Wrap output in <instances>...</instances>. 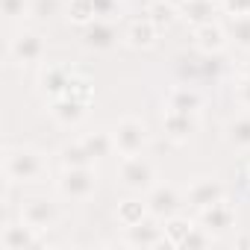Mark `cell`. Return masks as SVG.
<instances>
[{
  "label": "cell",
  "mask_w": 250,
  "mask_h": 250,
  "mask_svg": "<svg viewBox=\"0 0 250 250\" xmlns=\"http://www.w3.org/2000/svg\"><path fill=\"white\" fill-rule=\"evenodd\" d=\"M3 177L9 186L15 183H42L47 177V162L33 147H9L3 153Z\"/></svg>",
  "instance_id": "1"
},
{
  "label": "cell",
  "mask_w": 250,
  "mask_h": 250,
  "mask_svg": "<svg viewBox=\"0 0 250 250\" xmlns=\"http://www.w3.org/2000/svg\"><path fill=\"white\" fill-rule=\"evenodd\" d=\"M56 188L62 197H71V200H88L97 188V171L88 165V168H62L59 180H56Z\"/></svg>",
  "instance_id": "2"
},
{
  "label": "cell",
  "mask_w": 250,
  "mask_h": 250,
  "mask_svg": "<svg viewBox=\"0 0 250 250\" xmlns=\"http://www.w3.org/2000/svg\"><path fill=\"white\" fill-rule=\"evenodd\" d=\"M118 174H121V183L127 186V188H133V191H150L156 183V168H153V162L150 159H145V156H139V153H133V156H121V168H118Z\"/></svg>",
  "instance_id": "3"
},
{
  "label": "cell",
  "mask_w": 250,
  "mask_h": 250,
  "mask_svg": "<svg viewBox=\"0 0 250 250\" xmlns=\"http://www.w3.org/2000/svg\"><path fill=\"white\" fill-rule=\"evenodd\" d=\"M112 139L121 156H133V153H142V147L147 145V127L139 118H121L112 127Z\"/></svg>",
  "instance_id": "4"
},
{
  "label": "cell",
  "mask_w": 250,
  "mask_h": 250,
  "mask_svg": "<svg viewBox=\"0 0 250 250\" xmlns=\"http://www.w3.org/2000/svg\"><path fill=\"white\" fill-rule=\"evenodd\" d=\"M6 53H9V62H15V65L42 62V56H44V39L36 30H18L9 39V50Z\"/></svg>",
  "instance_id": "5"
},
{
  "label": "cell",
  "mask_w": 250,
  "mask_h": 250,
  "mask_svg": "<svg viewBox=\"0 0 250 250\" xmlns=\"http://www.w3.org/2000/svg\"><path fill=\"white\" fill-rule=\"evenodd\" d=\"M21 221L30 224V227H36L39 232H47V229L56 227V221H59V206H56L53 200H44V197L30 200V203L21 209Z\"/></svg>",
  "instance_id": "6"
},
{
  "label": "cell",
  "mask_w": 250,
  "mask_h": 250,
  "mask_svg": "<svg viewBox=\"0 0 250 250\" xmlns=\"http://www.w3.org/2000/svg\"><path fill=\"white\" fill-rule=\"evenodd\" d=\"M74 74H77V71H74L71 65H47V68H42V74H39V91H42L44 97L56 100V97L65 94V88H68V83H71Z\"/></svg>",
  "instance_id": "7"
},
{
  "label": "cell",
  "mask_w": 250,
  "mask_h": 250,
  "mask_svg": "<svg viewBox=\"0 0 250 250\" xmlns=\"http://www.w3.org/2000/svg\"><path fill=\"white\" fill-rule=\"evenodd\" d=\"M162 127L165 136L174 142H188L197 130V112H177V109H165L162 115Z\"/></svg>",
  "instance_id": "8"
},
{
  "label": "cell",
  "mask_w": 250,
  "mask_h": 250,
  "mask_svg": "<svg viewBox=\"0 0 250 250\" xmlns=\"http://www.w3.org/2000/svg\"><path fill=\"white\" fill-rule=\"evenodd\" d=\"M197 221H200V227L209 229V232H227V229L235 227V209H232L227 200H218V203L200 209Z\"/></svg>",
  "instance_id": "9"
},
{
  "label": "cell",
  "mask_w": 250,
  "mask_h": 250,
  "mask_svg": "<svg viewBox=\"0 0 250 250\" xmlns=\"http://www.w3.org/2000/svg\"><path fill=\"white\" fill-rule=\"evenodd\" d=\"M0 244L3 250H30V247H39L42 238H39V229L30 227V224H3V235H0Z\"/></svg>",
  "instance_id": "10"
},
{
  "label": "cell",
  "mask_w": 250,
  "mask_h": 250,
  "mask_svg": "<svg viewBox=\"0 0 250 250\" xmlns=\"http://www.w3.org/2000/svg\"><path fill=\"white\" fill-rule=\"evenodd\" d=\"M83 42H85V47L109 50V47H115V42H118V30H115L112 21L94 18V21H88V24L83 27Z\"/></svg>",
  "instance_id": "11"
},
{
  "label": "cell",
  "mask_w": 250,
  "mask_h": 250,
  "mask_svg": "<svg viewBox=\"0 0 250 250\" xmlns=\"http://www.w3.org/2000/svg\"><path fill=\"white\" fill-rule=\"evenodd\" d=\"M183 197L174 186H153L150 194H147V206H150V215L153 218H171L177 215Z\"/></svg>",
  "instance_id": "12"
},
{
  "label": "cell",
  "mask_w": 250,
  "mask_h": 250,
  "mask_svg": "<svg viewBox=\"0 0 250 250\" xmlns=\"http://www.w3.org/2000/svg\"><path fill=\"white\" fill-rule=\"evenodd\" d=\"M186 200L200 212V209H206V206H212V203L224 200V186H221L218 180H209V177L194 180V183L188 186V191H186Z\"/></svg>",
  "instance_id": "13"
},
{
  "label": "cell",
  "mask_w": 250,
  "mask_h": 250,
  "mask_svg": "<svg viewBox=\"0 0 250 250\" xmlns=\"http://www.w3.org/2000/svg\"><path fill=\"white\" fill-rule=\"evenodd\" d=\"M194 44H197L206 56L221 53V50L227 47V30H224L221 24H215V21L200 24V27H194Z\"/></svg>",
  "instance_id": "14"
},
{
  "label": "cell",
  "mask_w": 250,
  "mask_h": 250,
  "mask_svg": "<svg viewBox=\"0 0 250 250\" xmlns=\"http://www.w3.org/2000/svg\"><path fill=\"white\" fill-rule=\"evenodd\" d=\"M85 109H88V103H83V100H77V97H68V94L50 100V115H53L59 124H65V127H71V124L83 121Z\"/></svg>",
  "instance_id": "15"
},
{
  "label": "cell",
  "mask_w": 250,
  "mask_h": 250,
  "mask_svg": "<svg viewBox=\"0 0 250 250\" xmlns=\"http://www.w3.org/2000/svg\"><path fill=\"white\" fill-rule=\"evenodd\" d=\"M162 241H165V229L150 224L147 218L136 227H127V244H133V247H156Z\"/></svg>",
  "instance_id": "16"
},
{
  "label": "cell",
  "mask_w": 250,
  "mask_h": 250,
  "mask_svg": "<svg viewBox=\"0 0 250 250\" xmlns=\"http://www.w3.org/2000/svg\"><path fill=\"white\" fill-rule=\"evenodd\" d=\"M203 106V97L194 85H174L168 91V109H177V112H197Z\"/></svg>",
  "instance_id": "17"
},
{
  "label": "cell",
  "mask_w": 250,
  "mask_h": 250,
  "mask_svg": "<svg viewBox=\"0 0 250 250\" xmlns=\"http://www.w3.org/2000/svg\"><path fill=\"white\" fill-rule=\"evenodd\" d=\"M215 9H218L215 0H183V3H180V15L186 21H191L194 27L209 24L215 18Z\"/></svg>",
  "instance_id": "18"
},
{
  "label": "cell",
  "mask_w": 250,
  "mask_h": 250,
  "mask_svg": "<svg viewBox=\"0 0 250 250\" xmlns=\"http://www.w3.org/2000/svg\"><path fill=\"white\" fill-rule=\"evenodd\" d=\"M224 139L229 147L235 150H250V115H238L227 124L224 130Z\"/></svg>",
  "instance_id": "19"
},
{
  "label": "cell",
  "mask_w": 250,
  "mask_h": 250,
  "mask_svg": "<svg viewBox=\"0 0 250 250\" xmlns=\"http://www.w3.org/2000/svg\"><path fill=\"white\" fill-rule=\"evenodd\" d=\"M156 36H159L156 24H153L150 18H145V21H136V24L127 30V44L136 47V50H147V47L156 44Z\"/></svg>",
  "instance_id": "20"
},
{
  "label": "cell",
  "mask_w": 250,
  "mask_h": 250,
  "mask_svg": "<svg viewBox=\"0 0 250 250\" xmlns=\"http://www.w3.org/2000/svg\"><path fill=\"white\" fill-rule=\"evenodd\" d=\"M118 224L121 227H136V224H142L147 215H150V206H147V200L142 203V200H136V197H130V200H124V203H118Z\"/></svg>",
  "instance_id": "21"
},
{
  "label": "cell",
  "mask_w": 250,
  "mask_h": 250,
  "mask_svg": "<svg viewBox=\"0 0 250 250\" xmlns=\"http://www.w3.org/2000/svg\"><path fill=\"white\" fill-rule=\"evenodd\" d=\"M83 145H85V150L94 156V159H100V156H109L112 150H115V139H112V133L109 130H97V133H85L83 139H80Z\"/></svg>",
  "instance_id": "22"
},
{
  "label": "cell",
  "mask_w": 250,
  "mask_h": 250,
  "mask_svg": "<svg viewBox=\"0 0 250 250\" xmlns=\"http://www.w3.org/2000/svg\"><path fill=\"white\" fill-rule=\"evenodd\" d=\"M59 162H62V168H88L94 162V156L85 150L83 142H74V145H65L59 150Z\"/></svg>",
  "instance_id": "23"
},
{
  "label": "cell",
  "mask_w": 250,
  "mask_h": 250,
  "mask_svg": "<svg viewBox=\"0 0 250 250\" xmlns=\"http://www.w3.org/2000/svg\"><path fill=\"white\" fill-rule=\"evenodd\" d=\"M191 221H186V218H177V215H171V218H165V244H171V247H183L186 244V238H188V232H191Z\"/></svg>",
  "instance_id": "24"
},
{
  "label": "cell",
  "mask_w": 250,
  "mask_h": 250,
  "mask_svg": "<svg viewBox=\"0 0 250 250\" xmlns=\"http://www.w3.org/2000/svg\"><path fill=\"white\" fill-rule=\"evenodd\" d=\"M224 30H227V39H232L238 47L250 50V15H229Z\"/></svg>",
  "instance_id": "25"
},
{
  "label": "cell",
  "mask_w": 250,
  "mask_h": 250,
  "mask_svg": "<svg viewBox=\"0 0 250 250\" xmlns=\"http://www.w3.org/2000/svg\"><path fill=\"white\" fill-rule=\"evenodd\" d=\"M177 15H180V9L174 3H165V0H156V3L147 9V18L156 24V30H168L177 21Z\"/></svg>",
  "instance_id": "26"
},
{
  "label": "cell",
  "mask_w": 250,
  "mask_h": 250,
  "mask_svg": "<svg viewBox=\"0 0 250 250\" xmlns=\"http://www.w3.org/2000/svg\"><path fill=\"white\" fill-rule=\"evenodd\" d=\"M68 18L74 21V24H88V21H94L97 18V9L88 3V0H71L68 3Z\"/></svg>",
  "instance_id": "27"
},
{
  "label": "cell",
  "mask_w": 250,
  "mask_h": 250,
  "mask_svg": "<svg viewBox=\"0 0 250 250\" xmlns=\"http://www.w3.org/2000/svg\"><path fill=\"white\" fill-rule=\"evenodd\" d=\"M65 94H68V97H77V100H83V103H91V80L74 74L71 83H68V88H65Z\"/></svg>",
  "instance_id": "28"
},
{
  "label": "cell",
  "mask_w": 250,
  "mask_h": 250,
  "mask_svg": "<svg viewBox=\"0 0 250 250\" xmlns=\"http://www.w3.org/2000/svg\"><path fill=\"white\" fill-rule=\"evenodd\" d=\"M3 15L9 21H21L33 15V0H3Z\"/></svg>",
  "instance_id": "29"
},
{
  "label": "cell",
  "mask_w": 250,
  "mask_h": 250,
  "mask_svg": "<svg viewBox=\"0 0 250 250\" xmlns=\"http://www.w3.org/2000/svg\"><path fill=\"white\" fill-rule=\"evenodd\" d=\"M33 15L36 18H53V15H59V0H33Z\"/></svg>",
  "instance_id": "30"
},
{
  "label": "cell",
  "mask_w": 250,
  "mask_h": 250,
  "mask_svg": "<svg viewBox=\"0 0 250 250\" xmlns=\"http://www.w3.org/2000/svg\"><path fill=\"white\" fill-rule=\"evenodd\" d=\"M227 15H250V0H224Z\"/></svg>",
  "instance_id": "31"
},
{
  "label": "cell",
  "mask_w": 250,
  "mask_h": 250,
  "mask_svg": "<svg viewBox=\"0 0 250 250\" xmlns=\"http://www.w3.org/2000/svg\"><path fill=\"white\" fill-rule=\"evenodd\" d=\"M88 3L97 9V18H106V15L115 9V0H88Z\"/></svg>",
  "instance_id": "32"
},
{
  "label": "cell",
  "mask_w": 250,
  "mask_h": 250,
  "mask_svg": "<svg viewBox=\"0 0 250 250\" xmlns=\"http://www.w3.org/2000/svg\"><path fill=\"white\" fill-rule=\"evenodd\" d=\"M238 97H241V103L250 109V80H241V88H238Z\"/></svg>",
  "instance_id": "33"
},
{
  "label": "cell",
  "mask_w": 250,
  "mask_h": 250,
  "mask_svg": "<svg viewBox=\"0 0 250 250\" xmlns=\"http://www.w3.org/2000/svg\"><path fill=\"white\" fill-rule=\"evenodd\" d=\"M241 80H250V62H247V65L241 68Z\"/></svg>",
  "instance_id": "34"
},
{
  "label": "cell",
  "mask_w": 250,
  "mask_h": 250,
  "mask_svg": "<svg viewBox=\"0 0 250 250\" xmlns=\"http://www.w3.org/2000/svg\"><path fill=\"white\" fill-rule=\"evenodd\" d=\"M244 180H247V186H250V168H247V174H244Z\"/></svg>",
  "instance_id": "35"
}]
</instances>
